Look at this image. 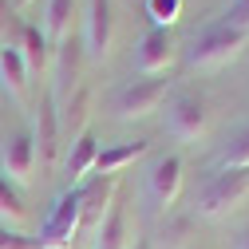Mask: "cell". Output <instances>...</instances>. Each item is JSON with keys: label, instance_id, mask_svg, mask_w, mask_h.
<instances>
[{"label": "cell", "instance_id": "obj_1", "mask_svg": "<svg viewBox=\"0 0 249 249\" xmlns=\"http://www.w3.org/2000/svg\"><path fill=\"white\" fill-rule=\"evenodd\" d=\"M166 91H170V79H162V75L131 79V83H123L115 95H111V111H115V119H123V123L146 119L150 111H159V107L166 103Z\"/></svg>", "mask_w": 249, "mask_h": 249}, {"label": "cell", "instance_id": "obj_2", "mask_svg": "<svg viewBox=\"0 0 249 249\" xmlns=\"http://www.w3.org/2000/svg\"><path fill=\"white\" fill-rule=\"evenodd\" d=\"M249 198V170H217L198 190L194 206L202 217H226Z\"/></svg>", "mask_w": 249, "mask_h": 249}, {"label": "cell", "instance_id": "obj_3", "mask_svg": "<svg viewBox=\"0 0 249 249\" xmlns=\"http://www.w3.org/2000/svg\"><path fill=\"white\" fill-rule=\"evenodd\" d=\"M245 44H249V40H245L241 32H233V28H226V24H213V28H206V32L194 36V44H190V68H198V71H217V68L233 64Z\"/></svg>", "mask_w": 249, "mask_h": 249}, {"label": "cell", "instance_id": "obj_4", "mask_svg": "<svg viewBox=\"0 0 249 249\" xmlns=\"http://www.w3.org/2000/svg\"><path fill=\"white\" fill-rule=\"evenodd\" d=\"M75 241H79V186H68L55 198L52 213L44 217L36 245L40 249H75Z\"/></svg>", "mask_w": 249, "mask_h": 249}, {"label": "cell", "instance_id": "obj_5", "mask_svg": "<svg viewBox=\"0 0 249 249\" xmlns=\"http://www.w3.org/2000/svg\"><path fill=\"white\" fill-rule=\"evenodd\" d=\"M206 127H210V115L198 95H174L166 103V131L178 142H198L206 135Z\"/></svg>", "mask_w": 249, "mask_h": 249}, {"label": "cell", "instance_id": "obj_6", "mask_svg": "<svg viewBox=\"0 0 249 249\" xmlns=\"http://www.w3.org/2000/svg\"><path fill=\"white\" fill-rule=\"evenodd\" d=\"M115 198H119V178H95L91 186H79V233L95 237Z\"/></svg>", "mask_w": 249, "mask_h": 249}, {"label": "cell", "instance_id": "obj_7", "mask_svg": "<svg viewBox=\"0 0 249 249\" xmlns=\"http://www.w3.org/2000/svg\"><path fill=\"white\" fill-rule=\"evenodd\" d=\"M0 162H4V178L16 182V186H28L36 178V166H40V154H36V142L28 131L12 135L4 142V150H0Z\"/></svg>", "mask_w": 249, "mask_h": 249}, {"label": "cell", "instance_id": "obj_8", "mask_svg": "<svg viewBox=\"0 0 249 249\" xmlns=\"http://www.w3.org/2000/svg\"><path fill=\"white\" fill-rule=\"evenodd\" d=\"M174 36H170V28H150V32L139 40L135 48V68L142 75H162L170 64H174Z\"/></svg>", "mask_w": 249, "mask_h": 249}, {"label": "cell", "instance_id": "obj_9", "mask_svg": "<svg viewBox=\"0 0 249 249\" xmlns=\"http://www.w3.org/2000/svg\"><path fill=\"white\" fill-rule=\"evenodd\" d=\"M182 178H186L182 159H178V154H162V159L150 166V174H146V190H150L154 206H162V210L174 206L178 194H182Z\"/></svg>", "mask_w": 249, "mask_h": 249}, {"label": "cell", "instance_id": "obj_10", "mask_svg": "<svg viewBox=\"0 0 249 249\" xmlns=\"http://www.w3.org/2000/svg\"><path fill=\"white\" fill-rule=\"evenodd\" d=\"M83 48L91 59H103L111 48V0H87L83 12Z\"/></svg>", "mask_w": 249, "mask_h": 249}, {"label": "cell", "instance_id": "obj_11", "mask_svg": "<svg viewBox=\"0 0 249 249\" xmlns=\"http://www.w3.org/2000/svg\"><path fill=\"white\" fill-rule=\"evenodd\" d=\"M95 249H131V241H135V233H131V213H127V206H123L119 198H115V206L107 210V217H103V226L95 230Z\"/></svg>", "mask_w": 249, "mask_h": 249}, {"label": "cell", "instance_id": "obj_12", "mask_svg": "<svg viewBox=\"0 0 249 249\" xmlns=\"http://www.w3.org/2000/svg\"><path fill=\"white\" fill-rule=\"evenodd\" d=\"M95 159H99V139L91 135V131H79V135L68 142V162H64L68 182H71V186L83 182L91 170H95Z\"/></svg>", "mask_w": 249, "mask_h": 249}, {"label": "cell", "instance_id": "obj_13", "mask_svg": "<svg viewBox=\"0 0 249 249\" xmlns=\"http://www.w3.org/2000/svg\"><path fill=\"white\" fill-rule=\"evenodd\" d=\"M28 135H32V142H36L40 162L48 166V162L55 159V146H59V115H55L52 99H44V103H40V111H36V127L28 131Z\"/></svg>", "mask_w": 249, "mask_h": 249}, {"label": "cell", "instance_id": "obj_14", "mask_svg": "<svg viewBox=\"0 0 249 249\" xmlns=\"http://www.w3.org/2000/svg\"><path fill=\"white\" fill-rule=\"evenodd\" d=\"M150 150V142H119V146H107V150H99V159H95V174L99 178H119V170H127V166H135L142 154Z\"/></svg>", "mask_w": 249, "mask_h": 249}, {"label": "cell", "instance_id": "obj_15", "mask_svg": "<svg viewBox=\"0 0 249 249\" xmlns=\"http://www.w3.org/2000/svg\"><path fill=\"white\" fill-rule=\"evenodd\" d=\"M0 87H4L12 99H24V91H28V59L20 55L16 44L0 48Z\"/></svg>", "mask_w": 249, "mask_h": 249}, {"label": "cell", "instance_id": "obj_16", "mask_svg": "<svg viewBox=\"0 0 249 249\" xmlns=\"http://www.w3.org/2000/svg\"><path fill=\"white\" fill-rule=\"evenodd\" d=\"M71 16H75V0H48V8H44V40L52 44V52L68 40L71 32Z\"/></svg>", "mask_w": 249, "mask_h": 249}, {"label": "cell", "instance_id": "obj_17", "mask_svg": "<svg viewBox=\"0 0 249 249\" xmlns=\"http://www.w3.org/2000/svg\"><path fill=\"white\" fill-rule=\"evenodd\" d=\"M0 222H4V230H24L28 226V206H24V194L20 186L8 182L4 174H0Z\"/></svg>", "mask_w": 249, "mask_h": 249}, {"label": "cell", "instance_id": "obj_18", "mask_svg": "<svg viewBox=\"0 0 249 249\" xmlns=\"http://www.w3.org/2000/svg\"><path fill=\"white\" fill-rule=\"evenodd\" d=\"M20 55L28 59V68H44L48 64V55H52V44L44 40V32L36 24H24V32H20Z\"/></svg>", "mask_w": 249, "mask_h": 249}, {"label": "cell", "instance_id": "obj_19", "mask_svg": "<svg viewBox=\"0 0 249 249\" xmlns=\"http://www.w3.org/2000/svg\"><path fill=\"white\" fill-rule=\"evenodd\" d=\"M217 166L222 170H249V127L230 135V142L222 146V154H217Z\"/></svg>", "mask_w": 249, "mask_h": 249}, {"label": "cell", "instance_id": "obj_20", "mask_svg": "<svg viewBox=\"0 0 249 249\" xmlns=\"http://www.w3.org/2000/svg\"><path fill=\"white\" fill-rule=\"evenodd\" d=\"M146 16L154 20V28H170L182 16V0H146Z\"/></svg>", "mask_w": 249, "mask_h": 249}, {"label": "cell", "instance_id": "obj_21", "mask_svg": "<svg viewBox=\"0 0 249 249\" xmlns=\"http://www.w3.org/2000/svg\"><path fill=\"white\" fill-rule=\"evenodd\" d=\"M217 24L233 28V32H241V36L249 40V0H230V8L222 12V20H217Z\"/></svg>", "mask_w": 249, "mask_h": 249}, {"label": "cell", "instance_id": "obj_22", "mask_svg": "<svg viewBox=\"0 0 249 249\" xmlns=\"http://www.w3.org/2000/svg\"><path fill=\"white\" fill-rule=\"evenodd\" d=\"M0 249H40L36 237H24L16 230H0Z\"/></svg>", "mask_w": 249, "mask_h": 249}, {"label": "cell", "instance_id": "obj_23", "mask_svg": "<svg viewBox=\"0 0 249 249\" xmlns=\"http://www.w3.org/2000/svg\"><path fill=\"white\" fill-rule=\"evenodd\" d=\"M131 249H154V245H150V237H135V241H131Z\"/></svg>", "mask_w": 249, "mask_h": 249}, {"label": "cell", "instance_id": "obj_24", "mask_svg": "<svg viewBox=\"0 0 249 249\" xmlns=\"http://www.w3.org/2000/svg\"><path fill=\"white\" fill-rule=\"evenodd\" d=\"M237 249H249V230H245V233L237 237Z\"/></svg>", "mask_w": 249, "mask_h": 249}, {"label": "cell", "instance_id": "obj_25", "mask_svg": "<svg viewBox=\"0 0 249 249\" xmlns=\"http://www.w3.org/2000/svg\"><path fill=\"white\" fill-rule=\"evenodd\" d=\"M28 4H32V0H16V8H28Z\"/></svg>", "mask_w": 249, "mask_h": 249}, {"label": "cell", "instance_id": "obj_26", "mask_svg": "<svg viewBox=\"0 0 249 249\" xmlns=\"http://www.w3.org/2000/svg\"><path fill=\"white\" fill-rule=\"evenodd\" d=\"M0 48H4V40H0Z\"/></svg>", "mask_w": 249, "mask_h": 249}]
</instances>
